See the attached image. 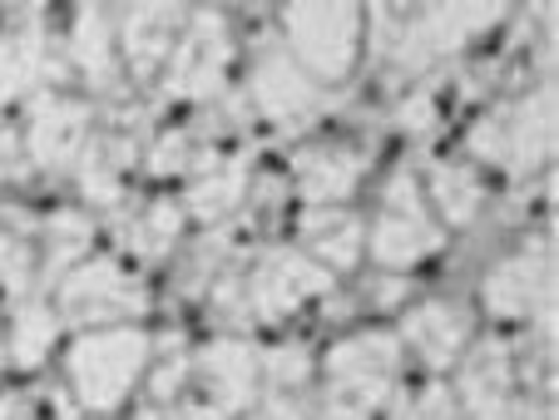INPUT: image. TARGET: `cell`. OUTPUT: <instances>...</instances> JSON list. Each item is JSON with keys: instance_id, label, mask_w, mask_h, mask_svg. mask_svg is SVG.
<instances>
[{"instance_id": "6", "label": "cell", "mask_w": 559, "mask_h": 420, "mask_svg": "<svg viewBox=\"0 0 559 420\" xmlns=\"http://www.w3.org/2000/svg\"><path fill=\"white\" fill-rule=\"evenodd\" d=\"M233 55H238V45H233V25L223 21V11H193L169 64H164L158 99H169V105H209L228 84Z\"/></svg>"}, {"instance_id": "19", "label": "cell", "mask_w": 559, "mask_h": 420, "mask_svg": "<svg viewBox=\"0 0 559 420\" xmlns=\"http://www.w3.org/2000/svg\"><path fill=\"white\" fill-rule=\"evenodd\" d=\"M322 381L337 376H402V336L396 332H352L322 351Z\"/></svg>"}, {"instance_id": "2", "label": "cell", "mask_w": 559, "mask_h": 420, "mask_svg": "<svg viewBox=\"0 0 559 420\" xmlns=\"http://www.w3.org/2000/svg\"><path fill=\"white\" fill-rule=\"evenodd\" d=\"M283 35L287 55L307 80L342 84L352 80L361 60V40H367V11L361 5H342V0H297L283 5Z\"/></svg>"}, {"instance_id": "17", "label": "cell", "mask_w": 559, "mask_h": 420, "mask_svg": "<svg viewBox=\"0 0 559 420\" xmlns=\"http://www.w3.org/2000/svg\"><path fill=\"white\" fill-rule=\"evenodd\" d=\"M70 64L80 84L90 89H109L119 80V40H115V15L105 5H80L70 21Z\"/></svg>"}, {"instance_id": "20", "label": "cell", "mask_w": 559, "mask_h": 420, "mask_svg": "<svg viewBox=\"0 0 559 420\" xmlns=\"http://www.w3.org/2000/svg\"><path fill=\"white\" fill-rule=\"evenodd\" d=\"M45 80V25L25 21L0 31V109L31 99Z\"/></svg>"}, {"instance_id": "5", "label": "cell", "mask_w": 559, "mask_h": 420, "mask_svg": "<svg viewBox=\"0 0 559 420\" xmlns=\"http://www.w3.org/2000/svg\"><path fill=\"white\" fill-rule=\"evenodd\" d=\"M55 312L60 322L80 326V332H99V326H134V316L148 312V287L129 273L119 257H85L80 267L60 277L55 287Z\"/></svg>"}, {"instance_id": "33", "label": "cell", "mask_w": 559, "mask_h": 420, "mask_svg": "<svg viewBox=\"0 0 559 420\" xmlns=\"http://www.w3.org/2000/svg\"><path fill=\"white\" fill-rule=\"evenodd\" d=\"M213 302H218V307H213V312H218V316H233V312H243V307H248V287L243 283H238V277H223V283L218 287H213Z\"/></svg>"}, {"instance_id": "24", "label": "cell", "mask_w": 559, "mask_h": 420, "mask_svg": "<svg viewBox=\"0 0 559 420\" xmlns=\"http://www.w3.org/2000/svg\"><path fill=\"white\" fill-rule=\"evenodd\" d=\"M183 223H189V213H183L179 199H154V203H144L139 218L124 228L119 248H124L129 257H144V263H164V257L179 248Z\"/></svg>"}, {"instance_id": "36", "label": "cell", "mask_w": 559, "mask_h": 420, "mask_svg": "<svg viewBox=\"0 0 559 420\" xmlns=\"http://www.w3.org/2000/svg\"><path fill=\"white\" fill-rule=\"evenodd\" d=\"M238 420H267V416H238Z\"/></svg>"}, {"instance_id": "22", "label": "cell", "mask_w": 559, "mask_h": 420, "mask_svg": "<svg viewBox=\"0 0 559 420\" xmlns=\"http://www.w3.org/2000/svg\"><path fill=\"white\" fill-rule=\"evenodd\" d=\"M421 189L431 218H441L445 228H471L480 218V208H486V183H480V173L471 164H436Z\"/></svg>"}, {"instance_id": "21", "label": "cell", "mask_w": 559, "mask_h": 420, "mask_svg": "<svg viewBox=\"0 0 559 420\" xmlns=\"http://www.w3.org/2000/svg\"><path fill=\"white\" fill-rule=\"evenodd\" d=\"M248 199V164L243 158H218L209 173H193L183 189V213L193 223H223L228 213H238V203Z\"/></svg>"}, {"instance_id": "30", "label": "cell", "mask_w": 559, "mask_h": 420, "mask_svg": "<svg viewBox=\"0 0 559 420\" xmlns=\"http://www.w3.org/2000/svg\"><path fill=\"white\" fill-rule=\"evenodd\" d=\"M396 129L412 139H431L436 129H441V109H436V89H416V95H406L402 105H396Z\"/></svg>"}, {"instance_id": "26", "label": "cell", "mask_w": 559, "mask_h": 420, "mask_svg": "<svg viewBox=\"0 0 559 420\" xmlns=\"http://www.w3.org/2000/svg\"><path fill=\"white\" fill-rule=\"evenodd\" d=\"M258 371H263L267 391H307L317 376V357L302 341H277V347L258 351Z\"/></svg>"}, {"instance_id": "8", "label": "cell", "mask_w": 559, "mask_h": 420, "mask_svg": "<svg viewBox=\"0 0 559 420\" xmlns=\"http://www.w3.org/2000/svg\"><path fill=\"white\" fill-rule=\"evenodd\" d=\"M21 139H25L31 168L64 173V168L80 164L85 144L95 139V109H90V99H74L64 89H35Z\"/></svg>"}, {"instance_id": "34", "label": "cell", "mask_w": 559, "mask_h": 420, "mask_svg": "<svg viewBox=\"0 0 559 420\" xmlns=\"http://www.w3.org/2000/svg\"><path fill=\"white\" fill-rule=\"evenodd\" d=\"M377 297H381V307H396V302L406 297V287H402V283H381V287H377Z\"/></svg>"}, {"instance_id": "4", "label": "cell", "mask_w": 559, "mask_h": 420, "mask_svg": "<svg viewBox=\"0 0 559 420\" xmlns=\"http://www.w3.org/2000/svg\"><path fill=\"white\" fill-rule=\"evenodd\" d=\"M445 248V228L426 208V189L412 168H396L381 189V213L367 228V257L381 273H406Z\"/></svg>"}, {"instance_id": "7", "label": "cell", "mask_w": 559, "mask_h": 420, "mask_svg": "<svg viewBox=\"0 0 559 420\" xmlns=\"http://www.w3.org/2000/svg\"><path fill=\"white\" fill-rule=\"evenodd\" d=\"M506 15H510V5H496V0H480V5H426L421 15H412L396 31L391 60L402 64V70H426V64L451 60V55H461L480 35H490Z\"/></svg>"}, {"instance_id": "25", "label": "cell", "mask_w": 559, "mask_h": 420, "mask_svg": "<svg viewBox=\"0 0 559 420\" xmlns=\"http://www.w3.org/2000/svg\"><path fill=\"white\" fill-rule=\"evenodd\" d=\"M90 242H95V223H90L85 213H74V208L50 213V218L40 223V273H45V283L60 287V277L70 273V267L85 263Z\"/></svg>"}, {"instance_id": "14", "label": "cell", "mask_w": 559, "mask_h": 420, "mask_svg": "<svg viewBox=\"0 0 559 420\" xmlns=\"http://www.w3.org/2000/svg\"><path fill=\"white\" fill-rule=\"evenodd\" d=\"M396 336H402L431 371H451L455 361L465 357V347L475 341V316L465 312L461 302L431 297V302H416L412 312L402 316V332Z\"/></svg>"}, {"instance_id": "27", "label": "cell", "mask_w": 559, "mask_h": 420, "mask_svg": "<svg viewBox=\"0 0 559 420\" xmlns=\"http://www.w3.org/2000/svg\"><path fill=\"white\" fill-rule=\"evenodd\" d=\"M35 267H40V252H35L21 232L0 228V297L25 302L35 287Z\"/></svg>"}, {"instance_id": "1", "label": "cell", "mask_w": 559, "mask_h": 420, "mask_svg": "<svg viewBox=\"0 0 559 420\" xmlns=\"http://www.w3.org/2000/svg\"><path fill=\"white\" fill-rule=\"evenodd\" d=\"M148 361H154V336L144 326L80 332L64 347V381H70L74 406L90 416H115L144 381Z\"/></svg>"}, {"instance_id": "32", "label": "cell", "mask_w": 559, "mask_h": 420, "mask_svg": "<svg viewBox=\"0 0 559 420\" xmlns=\"http://www.w3.org/2000/svg\"><path fill=\"white\" fill-rule=\"evenodd\" d=\"M25 168H31V158H25V139L15 134V129L0 124V183L25 179Z\"/></svg>"}, {"instance_id": "13", "label": "cell", "mask_w": 559, "mask_h": 420, "mask_svg": "<svg viewBox=\"0 0 559 420\" xmlns=\"http://www.w3.org/2000/svg\"><path fill=\"white\" fill-rule=\"evenodd\" d=\"M248 95L258 115L277 129H307L317 119V84L293 64L287 50H263L248 74Z\"/></svg>"}, {"instance_id": "35", "label": "cell", "mask_w": 559, "mask_h": 420, "mask_svg": "<svg viewBox=\"0 0 559 420\" xmlns=\"http://www.w3.org/2000/svg\"><path fill=\"white\" fill-rule=\"evenodd\" d=\"M5 367H11V351H5V336H0V376H5Z\"/></svg>"}, {"instance_id": "3", "label": "cell", "mask_w": 559, "mask_h": 420, "mask_svg": "<svg viewBox=\"0 0 559 420\" xmlns=\"http://www.w3.org/2000/svg\"><path fill=\"white\" fill-rule=\"evenodd\" d=\"M471 154L500 173H539L555 154V89L539 84L530 95L486 109L471 129Z\"/></svg>"}, {"instance_id": "23", "label": "cell", "mask_w": 559, "mask_h": 420, "mask_svg": "<svg viewBox=\"0 0 559 420\" xmlns=\"http://www.w3.org/2000/svg\"><path fill=\"white\" fill-rule=\"evenodd\" d=\"M60 312L45 297H25L11 312V332H5V351H11L15 371H40L50 361L55 341H60Z\"/></svg>"}, {"instance_id": "11", "label": "cell", "mask_w": 559, "mask_h": 420, "mask_svg": "<svg viewBox=\"0 0 559 420\" xmlns=\"http://www.w3.org/2000/svg\"><path fill=\"white\" fill-rule=\"evenodd\" d=\"M183 25H189L183 5H124V11H115V40L124 70L139 84L158 80V70L169 64L174 45H179Z\"/></svg>"}, {"instance_id": "28", "label": "cell", "mask_w": 559, "mask_h": 420, "mask_svg": "<svg viewBox=\"0 0 559 420\" xmlns=\"http://www.w3.org/2000/svg\"><path fill=\"white\" fill-rule=\"evenodd\" d=\"M396 420H461V406H455V391L445 381H426L416 391H396L391 400Z\"/></svg>"}, {"instance_id": "12", "label": "cell", "mask_w": 559, "mask_h": 420, "mask_svg": "<svg viewBox=\"0 0 559 420\" xmlns=\"http://www.w3.org/2000/svg\"><path fill=\"white\" fill-rule=\"evenodd\" d=\"M465 371L455 386V406L475 420H510L520 400V376H515V351L506 341H471L465 347Z\"/></svg>"}, {"instance_id": "15", "label": "cell", "mask_w": 559, "mask_h": 420, "mask_svg": "<svg viewBox=\"0 0 559 420\" xmlns=\"http://www.w3.org/2000/svg\"><path fill=\"white\" fill-rule=\"evenodd\" d=\"M293 183L307 208H342L361 183V154L347 144H307L293 158Z\"/></svg>"}, {"instance_id": "18", "label": "cell", "mask_w": 559, "mask_h": 420, "mask_svg": "<svg viewBox=\"0 0 559 420\" xmlns=\"http://www.w3.org/2000/svg\"><path fill=\"white\" fill-rule=\"evenodd\" d=\"M134 164V139L129 134H105L90 139L80 164L70 168L74 183H80V199L95 203V208H115L124 199V173Z\"/></svg>"}, {"instance_id": "31", "label": "cell", "mask_w": 559, "mask_h": 420, "mask_svg": "<svg viewBox=\"0 0 559 420\" xmlns=\"http://www.w3.org/2000/svg\"><path fill=\"white\" fill-rule=\"evenodd\" d=\"M189 164H193L189 134H164L148 148V173H154V179H179V173H189Z\"/></svg>"}, {"instance_id": "10", "label": "cell", "mask_w": 559, "mask_h": 420, "mask_svg": "<svg viewBox=\"0 0 559 420\" xmlns=\"http://www.w3.org/2000/svg\"><path fill=\"white\" fill-rule=\"evenodd\" d=\"M549 292H555V277H549L545 242H530V248L500 257L480 283V302L496 322H545Z\"/></svg>"}, {"instance_id": "9", "label": "cell", "mask_w": 559, "mask_h": 420, "mask_svg": "<svg viewBox=\"0 0 559 420\" xmlns=\"http://www.w3.org/2000/svg\"><path fill=\"white\" fill-rule=\"evenodd\" d=\"M248 312L258 322H287L293 312H302L307 302L337 292V277L322 263H312L302 248H273L263 263L248 273Z\"/></svg>"}, {"instance_id": "29", "label": "cell", "mask_w": 559, "mask_h": 420, "mask_svg": "<svg viewBox=\"0 0 559 420\" xmlns=\"http://www.w3.org/2000/svg\"><path fill=\"white\" fill-rule=\"evenodd\" d=\"M189 391V347L158 351V367L148 376V406H179Z\"/></svg>"}, {"instance_id": "16", "label": "cell", "mask_w": 559, "mask_h": 420, "mask_svg": "<svg viewBox=\"0 0 559 420\" xmlns=\"http://www.w3.org/2000/svg\"><path fill=\"white\" fill-rule=\"evenodd\" d=\"M297 238H302L307 257L322 263L332 277L352 273L361 263V252H367V228L347 208H307L302 223H297Z\"/></svg>"}]
</instances>
